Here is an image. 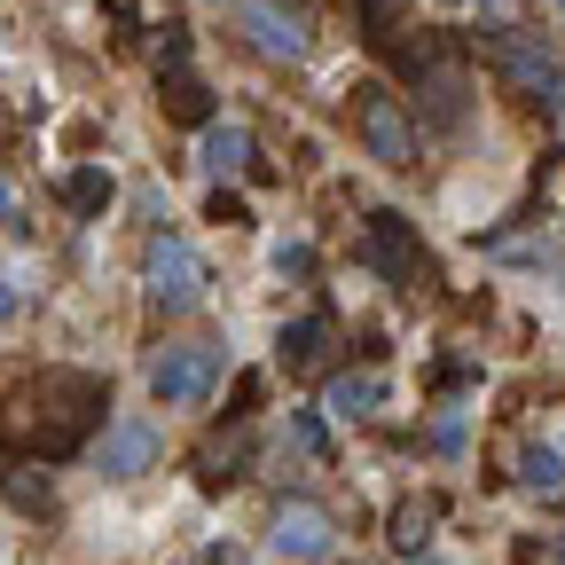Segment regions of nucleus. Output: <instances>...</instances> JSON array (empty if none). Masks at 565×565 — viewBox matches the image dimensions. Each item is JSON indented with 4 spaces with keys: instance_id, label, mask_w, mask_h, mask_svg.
Instances as JSON below:
<instances>
[{
    "instance_id": "3",
    "label": "nucleus",
    "mask_w": 565,
    "mask_h": 565,
    "mask_svg": "<svg viewBox=\"0 0 565 565\" xmlns=\"http://www.w3.org/2000/svg\"><path fill=\"white\" fill-rule=\"evenodd\" d=\"M487 47H494V63H503L526 95H542V103L565 118V63H557L534 32H511V24H503V32H487Z\"/></svg>"
},
{
    "instance_id": "19",
    "label": "nucleus",
    "mask_w": 565,
    "mask_h": 565,
    "mask_svg": "<svg viewBox=\"0 0 565 565\" xmlns=\"http://www.w3.org/2000/svg\"><path fill=\"white\" fill-rule=\"evenodd\" d=\"M173 110H181V118H204V87L181 79V87H173Z\"/></svg>"
},
{
    "instance_id": "8",
    "label": "nucleus",
    "mask_w": 565,
    "mask_h": 565,
    "mask_svg": "<svg viewBox=\"0 0 565 565\" xmlns=\"http://www.w3.org/2000/svg\"><path fill=\"white\" fill-rule=\"evenodd\" d=\"M370 267L377 275H393V282H416V244H408V221L401 212H370Z\"/></svg>"
},
{
    "instance_id": "22",
    "label": "nucleus",
    "mask_w": 565,
    "mask_h": 565,
    "mask_svg": "<svg viewBox=\"0 0 565 565\" xmlns=\"http://www.w3.org/2000/svg\"><path fill=\"white\" fill-rule=\"evenodd\" d=\"M212 565H236V557H221V550H212Z\"/></svg>"
},
{
    "instance_id": "13",
    "label": "nucleus",
    "mask_w": 565,
    "mask_h": 565,
    "mask_svg": "<svg viewBox=\"0 0 565 565\" xmlns=\"http://www.w3.org/2000/svg\"><path fill=\"white\" fill-rule=\"evenodd\" d=\"M519 479H526L534 494H557V487H565V456H557L550 440H534V448H519Z\"/></svg>"
},
{
    "instance_id": "21",
    "label": "nucleus",
    "mask_w": 565,
    "mask_h": 565,
    "mask_svg": "<svg viewBox=\"0 0 565 565\" xmlns=\"http://www.w3.org/2000/svg\"><path fill=\"white\" fill-rule=\"evenodd\" d=\"M408 565H440V557H433V550H424V557H408Z\"/></svg>"
},
{
    "instance_id": "12",
    "label": "nucleus",
    "mask_w": 565,
    "mask_h": 565,
    "mask_svg": "<svg viewBox=\"0 0 565 565\" xmlns=\"http://www.w3.org/2000/svg\"><path fill=\"white\" fill-rule=\"evenodd\" d=\"M433 526H440V503H408L393 519V550L401 557H424V550H433Z\"/></svg>"
},
{
    "instance_id": "20",
    "label": "nucleus",
    "mask_w": 565,
    "mask_h": 565,
    "mask_svg": "<svg viewBox=\"0 0 565 565\" xmlns=\"http://www.w3.org/2000/svg\"><path fill=\"white\" fill-rule=\"evenodd\" d=\"M17 315H24V291H17L9 275H0V322H17Z\"/></svg>"
},
{
    "instance_id": "16",
    "label": "nucleus",
    "mask_w": 565,
    "mask_h": 565,
    "mask_svg": "<svg viewBox=\"0 0 565 565\" xmlns=\"http://www.w3.org/2000/svg\"><path fill=\"white\" fill-rule=\"evenodd\" d=\"M291 440H299L307 456H322V424H315V416H291Z\"/></svg>"
},
{
    "instance_id": "25",
    "label": "nucleus",
    "mask_w": 565,
    "mask_h": 565,
    "mask_svg": "<svg viewBox=\"0 0 565 565\" xmlns=\"http://www.w3.org/2000/svg\"><path fill=\"white\" fill-rule=\"evenodd\" d=\"M557 9H565V0H557Z\"/></svg>"
},
{
    "instance_id": "2",
    "label": "nucleus",
    "mask_w": 565,
    "mask_h": 565,
    "mask_svg": "<svg viewBox=\"0 0 565 565\" xmlns=\"http://www.w3.org/2000/svg\"><path fill=\"white\" fill-rule=\"evenodd\" d=\"M204 291H212L204 252H196L189 236H158V244H150V299H158L166 315H189V307H204Z\"/></svg>"
},
{
    "instance_id": "1",
    "label": "nucleus",
    "mask_w": 565,
    "mask_h": 565,
    "mask_svg": "<svg viewBox=\"0 0 565 565\" xmlns=\"http://www.w3.org/2000/svg\"><path fill=\"white\" fill-rule=\"evenodd\" d=\"M221 345L212 338H181V345H166L158 362H150V393L166 401V408H204L212 393H221Z\"/></svg>"
},
{
    "instance_id": "14",
    "label": "nucleus",
    "mask_w": 565,
    "mask_h": 565,
    "mask_svg": "<svg viewBox=\"0 0 565 565\" xmlns=\"http://www.w3.org/2000/svg\"><path fill=\"white\" fill-rule=\"evenodd\" d=\"M71 204H79V212H95V204H110V173H71Z\"/></svg>"
},
{
    "instance_id": "5",
    "label": "nucleus",
    "mask_w": 565,
    "mask_h": 565,
    "mask_svg": "<svg viewBox=\"0 0 565 565\" xmlns=\"http://www.w3.org/2000/svg\"><path fill=\"white\" fill-rule=\"evenodd\" d=\"M267 542H275L282 565H322V557L338 550V526H330V511H315V503H282Z\"/></svg>"
},
{
    "instance_id": "4",
    "label": "nucleus",
    "mask_w": 565,
    "mask_h": 565,
    "mask_svg": "<svg viewBox=\"0 0 565 565\" xmlns=\"http://www.w3.org/2000/svg\"><path fill=\"white\" fill-rule=\"evenodd\" d=\"M353 118H362V141H370L377 166H416V126H408V110H401L385 87H362Z\"/></svg>"
},
{
    "instance_id": "11",
    "label": "nucleus",
    "mask_w": 565,
    "mask_h": 565,
    "mask_svg": "<svg viewBox=\"0 0 565 565\" xmlns=\"http://www.w3.org/2000/svg\"><path fill=\"white\" fill-rule=\"evenodd\" d=\"M322 353H330V322H322V315H307V322H282V362H291V370H315Z\"/></svg>"
},
{
    "instance_id": "10",
    "label": "nucleus",
    "mask_w": 565,
    "mask_h": 565,
    "mask_svg": "<svg viewBox=\"0 0 565 565\" xmlns=\"http://www.w3.org/2000/svg\"><path fill=\"white\" fill-rule=\"evenodd\" d=\"M377 401H385V377H370V370H345V377H330V393H322V408H330L338 424L370 416Z\"/></svg>"
},
{
    "instance_id": "23",
    "label": "nucleus",
    "mask_w": 565,
    "mask_h": 565,
    "mask_svg": "<svg viewBox=\"0 0 565 565\" xmlns=\"http://www.w3.org/2000/svg\"><path fill=\"white\" fill-rule=\"evenodd\" d=\"M471 9H494V0H471Z\"/></svg>"
},
{
    "instance_id": "15",
    "label": "nucleus",
    "mask_w": 565,
    "mask_h": 565,
    "mask_svg": "<svg viewBox=\"0 0 565 565\" xmlns=\"http://www.w3.org/2000/svg\"><path fill=\"white\" fill-rule=\"evenodd\" d=\"M307 267H315L307 236H275V275H307Z\"/></svg>"
},
{
    "instance_id": "6",
    "label": "nucleus",
    "mask_w": 565,
    "mask_h": 565,
    "mask_svg": "<svg viewBox=\"0 0 565 565\" xmlns=\"http://www.w3.org/2000/svg\"><path fill=\"white\" fill-rule=\"evenodd\" d=\"M158 448H166V440H158V424H141V416H118L110 433L95 440V471H103V479H141V471L158 463Z\"/></svg>"
},
{
    "instance_id": "7",
    "label": "nucleus",
    "mask_w": 565,
    "mask_h": 565,
    "mask_svg": "<svg viewBox=\"0 0 565 565\" xmlns=\"http://www.w3.org/2000/svg\"><path fill=\"white\" fill-rule=\"evenodd\" d=\"M244 40L267 63H299L307 55V17L299 9H275V0H244Z\"/></svg>"
},
{
    "instance_id": "24",
    "label": "nucleus",
    "mask_w": 565,
    "mask_h": 565,
    "mask_svg": "<svg viewBox=\"0 0 565 565\" xmlns=\"http://www.w3.org/2000/svg\"><path fill=\"white\" fill-rule=\"evenodd\" d=\"M557 456H565V440H557Z\"/></svg>"
},
{
    "instance_id": "18",
    "label": "nucleus",
    "mask_w": 565,
    "mask_h": 565,
    "mask_svg": "<svg viewBox=\"0 0 565 565\" xmlns=\"http://www.w3.org/2000/svg\"><path fill=\"white\" fill-rule=\"evenodd\" d=\"M17 212H24V196H17V181L0 173V228H17Z\"/></svg>"
},
{
    "instance_id": "17",
    "label": "nucleus",
    "mask_w": 565,
    "mask_h": 565,
    "mask_svg": "<svg viewBox=\"0 0 565 565\" xmlns=\"http://www.w3.org/2000/svg\"><path fill=\"white\" fill-rule=\"evenodd\" d=\"M433 448H440V456H456V448H463V424H456V416H440V424H433Z\"/></svg>"
},
{
    "instance_id": "9",
    "label": "nucleus",
    "mask_w": 565,
    "mask_h": 565,
    "mask_svg": "<svg viewBox=\"0 0 565 565\" xmlns=\"http://www.w3.org/2000/svg\"><path fill=\"white\" fill-rule=\"evenodd\" d=\"M196 166H204L212 181H236V173L252 166V126L212 118V126H204V141H196Z\"/></svg>"
}]
</instances>
